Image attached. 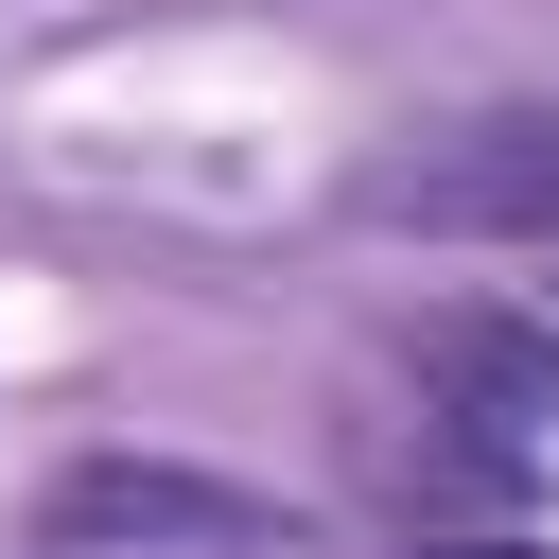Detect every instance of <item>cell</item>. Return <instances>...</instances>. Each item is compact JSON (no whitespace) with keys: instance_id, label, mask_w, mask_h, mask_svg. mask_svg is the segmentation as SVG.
<instances>
[{"instance_id":"obj_2","label":"cell","mask_w":559,"mask_h":559,"mask_svg":"<svg viewBox=\"0 0 559 559\" xmlns=\"http://www.w3.org/2000/svg\"><path fill=\"white\" fill-rule=\"evenodd\" d=\"M402 367H419V402L437 419H489V437H559V314H489V297H437V314H402Z\"/></svg>"},{"instance_id":"obj_3","label":"cell","mask_w":559,"mask_h":559,"mask_svg":"<svg viewBox=\"0 0 559 559\" xmlns=\"http://www.w3.org/2000/svg\"><path fill=\"white\" fill-rule=\"evenodd\" d=\"M367 210H384V227H559V105L454 122V140H419V157H384Z\"/></svg>"},{"instance_id":"obj_5","label":"cell","mask_w":559,"mask_h":559,"mask_svg":"<svg viewBox=\"0 0 559 559\" xmlns=\"http://www.w3.org/2000/svg\"><path fill=\"white\" fill-rule=\"evenodd\" d=\"M419 559H542V542H419Z\"/></svg>"},{"instance_id":"obj_4","label":"cell","mask_w":559,"mask_h":559,"mask_svg":"<svg viewBox=\"0 0 559 559\" xmlns=\"http://www.w3.org/2000/svg\"><path fill=\"white\" fill-rule=\"evenodd\" d=\"M384 507L507 542V524H524V437H489V419H402V437H384Z\"/></svg>"},{"instance_id":"obj_1","label":"cell","mask_w":559,"mask_h":559,"mask_svg":"<svg viewBox=\"0 0 559 559\" xmlns=\"http://www.w3.org/2000/svg\"><path fill=\"white\" fill-rule=\"evenodd\" d=\"M35 542L52 559H297V507L192 454H70L35 489Z\"/></svg>"}]
</instances>
